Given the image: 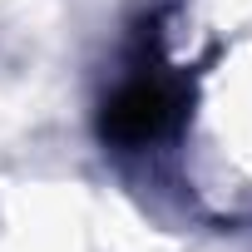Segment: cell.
I'll list each match as a JSON object with an SVG mask.
<instances>
[{
  "instance_id": "6da1fadb",
  "label": "cell",
  "mask_w": 252,
  "mask_h": 252,
  "mask_svg": "<svg viewBox=\"0 0 252 252\" xmlns=\"http://www.w3.org/2000/svg\"><path fill=\"white\" fill-rule=\"evenodd\" d=\"M183 99H188V84L178 74H168L163 64H154V69L144 64L139 74H129L104 99L99 134L114 149H149V144H158L163 134L178 129Z\"/></svg>"
}]
</instances>
